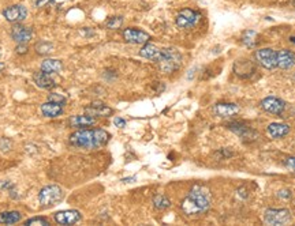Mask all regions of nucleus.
Here are the masks:
<instances>
[{"instance_id": "15", "label": "nucleus", "mask_w": 295, "mask_h": 226, "mask_svg": "<svg viewBox=\"0 0 295 226\" xmlns=\"http://www.w3.org/2000/svg\"><path fill=\"white\" fill-rule=\"evenodd\" d=\"M295 66V53L289 49H282L278 52V67L282 70H289Z\"/></svg>"}, {"instance_id": "26", "label": "nucleus", "mask_w": 295, "mask_h": 226, "mask_svg": "<svg viewBox=\"0 0 295 226\" xmlns=\"http://www.w3.org/2000/svg\"><path fill=\"white\" fill-rule=\"evenodd\" d=\"M228 128H230L231 131H234L235 134H238L239 137H246V134H249L250 132V130H249V127L243 126V124H241V123H231V124H228Z\"/></svg>"}, {"instance_id": "25", "label": "nucleus", "mask_w": 295, "mask_h": 226, "mask_svg": "<svg viewBox=\"0 0 295 226\" xmlns=\"http://www.w3.org/2000/svg\"><path fill=\"white\" fill-rule=\"evenodd\" d=\"M34 49H36V52H37L38 55H48V53H51L54 51V44L49 41H40L36 44Z\"/></svg>"}, {"instance_id": "1", "label": "nucleus", "mask_w": 295, "mask_h": 226, "mask_svg": "<svg viewBox=\"0 0 295 226\" xmlns=\"http://www.w3.org/2000/svg\"><path fill=\"white\" fill-rule=\"evenodd\" d=\"M210 202L209 191L202 185H194L190 194L182 200L181 209L188 216H198L209 210Z\"/></svg>"}, {"instance_id": "11", "label": "nucleus", "mask_w": 295, "mask_h": 226, "mask_svg": "<svg viewBox=\"0 0 295 226\" xmlns=\"http://www.w3.org/2000/svg\"><path fill=\"white\" fill-rule=\"evenodd\" d=\"M261 108L272 115H282L286 109V102L278 97H267L261 101Z\"/></svg>"}, {"instance_id": "2", "label": "nucleus", "mask_w": 295, "mask_h": 226, "mask_svg": "<svg viewBox=\"0 0 295 226\" xmlns=\"http://www.w3.org/2000/svg\"><path fill=\"white\" fill-rule=\"evenodd\" d=\"M111 135L101 128H95V130H80V131L71 134L70 143L74 148L78 149H93L102 148L107 145Z\"/></svg>"}, {"instance_id": "22", "label": "nucleus", "mask_w": 295, "mask_h": 226, "mask_svg": "<svg viewBox=\"0 0 295 226\" xmlns=\"http://www.w3.org/2000/svg\"><path fill=\"white\" fill-rule=\"evenodd\" d=\"M22 220V214L19 211H3L0 213V224L3 225H12Z\"/></svg>"}, {"instance_id": "4", "label": "nucleus", "mask_w": 295, "mask_h": 226, "mask_svg": "<svg viewBox=\"0 0 295 226\" xmlns=\"http://www.w3.org/2000/svg\"><path fill=\"white\" fill-rule=\"evenodd\" d=\"M63 198H65L63 189L60 188L59 185L55 184L44 187L38 194V202H40V206L44 209H49V207L59 205L60 202L63 200Z\"/></svg>"}, {"instance_id": "20", "label": "nucleus", "mask_w": 295, "mask_h": 226, "mask_svg": "<svg viewBox=\"0 0 295 226\" xmlns=\"http://www.w3.org/2000/svg\"><path fill=\"white\" fill-rule=\"evenodd\" d=\"M63 69V64L58 59H45L41 63V71L47 74H58Z\"/></svg>"}, {"instance_id": "31", "label": "nucleus", "mask_w": 295, "mask_h": 226, "mask_svg": "<svg viewBox=\"0 0 295 226\" xmlns=\"http://www.w3.org/2000/svg\"><path fill=\"white\" fill-rule=\"evenodd\" d=\"M285 166L290 169L291 172H295V157H287L285 159Z\"/></svg>"}, {"instance_id": "28", "label": "nucleus", "mask_w": 295, "mask_h": 226, "mask_svg": "<svg viewBox=\"0 0 295 226\" xmlns=\"http://www.w3.org/2000/svg\"><path fill=\"white\" fill-rule=\"evenodd\" d=\"M25 225H26V226H30V225L47 226V225H49V221H48V220H45V218H43V217H34V218H30V220H27V221L25 222Z\"/></svg>"}, {"instance_id": "35", "label": "nucleus", "mask_w": 295, "mask_h": 226, "mask_svg": "<svg viewBox=\"0 0 295 226\" xmlns=\"http://www.w3.org/2000/svg\"><path fill=\"white\" fill-rule=\"evenodd\" d=\"M3 69H4V64L0 63V71H1V70H3Z\"/></svg>"}, {"instance_id": "27", "label": "nucleus", "mask_w": 295, "mask_h": 226, "mask_svg": "<svg viewBox=\"0 0 295 226\" xmlns=\"http://www.w3.org/2000/svg\"><path fill=\"white\" fill-rule=\"evenodd\" d=\"M123 25V18L122 16H112L105 22V26L108 29H119V27Z\"/></svg>"}, {"instance_id": "24", "label": "nucleus", "mask_w": 295, "mask_h": 226, "mask_svg": "<svg viewBox=\"0 0 295 226\" xmlns=\"http://www.w3.org/2000/svg\"><path fill=\"white\" fill-rule=\"evenodd\" d=\"M153 206L157 210H166V209H168L171 206V202L164 195H156L153 198Z\"/></svg>"}, {"instance_id": "33", "label": "nucleus", "mask_w": 295, "mask_h": 226, "mask_svg": "<svg viewBox=\"0 0 295 226\" xmlns=\"http://www.w3.org/2000/svg\"><path fill=\"white\" fill-rule=\"evenodd\" d=\"M16 53H19V55H25L27 52V48L26 44H18V47L15 48Z\"/></svg>"}, {"instance_id": "8", "label": "nucleus", "mask_w": 295, "mask_h": 226, "mask_svg": "<svg viewBox=\"0 0 295 226\" xmlns=\"http://www.w3.org/2000/svg\"><path fill=\"white\" fill-rule=\"evenodd\" d=\"M3 16L5 21L11 23H19L27 16V8L22 4H14L3 10Z\"/></svg>"}, {"instance_id": "14", "label": "nucleus", "mask_w": 295, "mask_h": 226, "mask_svg": "<svg viewBox=\"0 0 295 226\" xmlns=\"http://www.w3.org/2000/svg\"><path fill=\"white\" fill-rule=\"evenodd\" d=\"M33 80H34V83L37 84L40 89L51 90L56 87V82L52 78V74H47L44 71H40V73H36V74L33 75Z\"/></svg>"}, {"instance_id": "19", "label": "nucleus", "mask_w": 295, "mask_h": 226, "mask_svg": "<svg viewBox=\"0 0 295 226\" xmlns=\"http://www.w3.org/2000/svg\"><path fill=\"white\" fill-rule=\"evenodd\" d=\"M96 123V119L93 116L84 115V116H73L69 120V124L71 127H77V128H84V127H91Z\"/></svg>"}, {"instance_id": "16", "label": "nucleus", "mask_w": 295, "mask_h": 226, "mask_svg": "<svg viewBox=\"0 0 295 226\" xmlns=\"http://www.w3.org/2000/svg\"><path fill=\"white\" fill-rule=\"evenodd\" d=\"M239 112V108L236 104H224V102H220V104H216L213 106V113L219 117H231V116L236 115Z\"/></svg>"}, {"instance_id": "5", "label": "nucleus", "mask_w": 295, "mask_h": 226, "mask_svg": "<svg viewBox=\"0 0 295 226\" xmlns=\"http://www.w3.org/2000/svg\"><path fill=\"white\" fill-rule=\"evenodd\" d=\"M199 21H201V14L198 11L192 10V8H183L178 12L177 18H175V23L181 29L194 27Z\"/></svg>"}, {"instance_id": "18", "label": "nucleus", "mask_w": 295, "mask_h": 226, "mask_svg": "<svg viewBox=\"0 0 295 226\" xmlns=\"http://www.w3.org/2000/svg\"><path fill=\"white\" fill-rule=\"evenodd\" d=\"M289 132H290V126L283 124V123H272L268 126L269 137L274 138V139L285 138Z\"/></svg>"}, {"instance_id": "10", "label": "nucleus", "mask_w": 295, "mask_h": 226, "mask_svg": "<svg viewBox=\"0 0 295 226\" xmlns=\"http://www.w3.org/2000/svg\"><path fill=\"white\" fill-rule=\"evenodd\" d=\"M33 37V29L32 27L23 26L21 23H15L11 27V38L16 42V44H27Z\"/></svg>"}, {"instance_id": "7", "label": "nucleus", "mask_w": 295, "mask_h": 226, "mask_svg": "<svg viewBox=\"0 0 295 226\" xmlns=\"http://www.w3.org/2000/svg\"><path fill=\"white\" fill-rule=\"evenodd\" d=\"M256 60L264 69L274 70L278 67V52L271 48H263L256 52Z\"/></svg>"}, {"instance_id": "3", "label": "nucleus", "mask_w": 295, "mask_h": 226, "mask_svg": "<svg viewBox=\"0 0 295 226\" xmlns=\"http://www.w3.org/2000/svg\"><path fill=\"white\" fill-rule=\"evenodd\" d=\"M156 63L159 64V67L163 73L171 74L175 70L181 67L182 63V55L177 51L175 48H164L160 51V56L157 59Z\"/></svg>"}, {"instance_id": "6", "label": "nucleus", "mask_w": 295, "mask_h": 226, "mask_svg": "<svg viewBox=\"0 0 295 226\" xmlns=\"http://www.w3.org/2000/svg\"><path fill=\"white\" fill-rule=\"evenodd\" d=\"M291 220L293 217L287 209H268L264 216V221L268 225H286L290 224Z\"/></svg>"}, {"instance_id": "13", "label": "nucleus", "mask_w": 295, "mask_h": 226, "mask_svg": "<svg viewBox=\"0 0 295 226\" xmlns=\"http://www.w3.org/2000/svg\"><path fill=\"white\" fill-rule=\"evenodd\" d=\"M112 109L107 106L105 104L102 102H93L91 105H88L85 108V113L89 116H93V117H108V116L112 115Z\"/></svg>"}, {"instance_id": "29", "label": "nucleus", "mask_w": 295, "mask_h": 226, "mask_svg": "<svg viewBox=\"0 0 295 226\" xmlns=\"http://www.w3.org/2000/svg\"><path fill=\"white\" fill-rule=\"evenodd\" d=\"M48 101H54V102H58V104H62L65 105L66 104V98L63 95L58 94V93H51L48 97Z\"/></svg>"}, {"instance_id": "30", "label": "nucleus", "mask_w": 295, "mask_h": 226, "mask_svg": "<svg viewBox=\"0 0 295 226\" xmlns=\"http://www.w3.org/2000/svg\"><path fill=\"white\" fill-rule=\"evenodd\" d=\"M33 1H34V4H36V7H38V8H44V7H47V5H51L55 3V0H33Z\"/></svg>"}, {"instance_id": "23", "label": "nucleus", "mask_w": 295, "mask_h": 226, "mask_svg": "<svg viewBox=\"0 0 295 226\" xmlns=\"http://www.w3.org/2000/svg\"><path fill=\"white\" fill-rule=\"evenodd\" d=\"M260 36L256 30H245L242 34V42L246 45L247 48H256L257 44L260 42Z\"/></svg>"}, {"instance_id": "34", "label": "nucleus", "mask_w": 295, "mask_h": 226, "mask_svg": "<svg viewBox=\"0 0 295 226\" xmlns=\"http://www.w3.org/2000/svg\"><path fill=\"white\" fill-rule=\"evenodd\" d=\"M113 124L116 127H119V128H123V127H126V120H124V119H120V117H115Z\"/></svg>"}, {"instance_id": "9", "label": "nucleus", "mask_w": 295, "mask_h": 226, "mask_svg": "<svg viewBox=\"0 0 295 226\" xmlns=\"http://www.w3.org/2000/svg\"><path fill=\"white\" fill-rule=\"evenodd\" d=\"M123 38L129 44H135V45H145L146 42H149L150 36L144 30L129 27L123 30Z\"/></svg>"}, {"instance_id": "17", "label": "nucleus", "mask_w": 295, "mask_h": 226, "mask_svg": "<svg viewBox=\"0 0 295 226\" xmlns=\"http://www.w3.org/2000/svg\"><path fill=\"white\" fill-rule=\"evenodd\" d=\"M41 113L47 117H58L63 113V105L54 101H48L41 105Z\"/></svg>"}, {"instance_id": "21", "label": "nucleus", "mask_w": 295, "mask_h": 226, "mask_svg": "<svg viewBox=\"0 0 295 226\" xmlns=\"http://www.w3.org/2000/svg\"><path fill=\"white\" fill-rule=\"evenodd\" d=\"M160 51L157 47H155L153 44H149V42H146L144 47L141 48L140 55L142 58L149 59V60H153V62H157V59L160 56Z\"/></svg>"}, {"instance_id": "12", "label": "nucleus", "mask_w": 295, "mask_h": 226, "mask_svg": "<svg viewBox=\"0 0 295 226\" xmlns=\"http://www.w3.org/2000/svg\"><path fill=\"white\" fill-rule=\"evenodd\" d=\"M81 218L82 216L80 211L77 210H65L55 214V221L60 225H74L81 221Z\"/></svg>"}, {"instance_id": "32", "label": "nucleus", "mask_w": 295, "mask_h": 226, "mask_svg": "<svg viewBox=\"0 0 295 226\" xmlns=\"http://www.w3.org/2000/svg\"><path fill=\"white\" fill-rule=\"evenodd\" d=\"M278 196H279V198H282V199H290L291 192L289 191V189H282V191H279V192H278Z\"/></svg>"}]
</instances>
